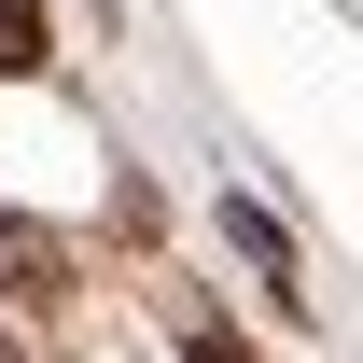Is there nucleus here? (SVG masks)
Masks as SVG:
<instances>
[{
  "mask_svg": "<svg viewBox=\"0 0 363 363\" xmlns=\"http://www.w3.org/2000/svg\"><path fill=\"white\" fill-rule=\"evenodd\" d=\"M56 294H70V252L43 224H0V308H56Z\"/></svg>",
  "mask_w": 363,
  "mask_h": 363,
  "instance_id": "nucleus-1",
  "label": "nucleus"
},
{
  "mask_svg": "<svg viewBox=\"0 0 363 363\" xmlns=\"http://www.w3.org/2000/svg\"><path fill=\"white\" fill-rule=\"evenodd\" d=\"M43 43H56L43 0H0V70H43Z\"/></svg>",
  "mask_w": 363,
  "mask_h": 363,
  "instance_id": "nucleus-2",
  "label": "nucleus"
},
{
  "mask_svg": "<svg viewBox=\"0 0 363 363\" xmlns=\"http://www.w3.org/2000/svg\"><path fill=\"white\" fill-rule=\"evenodd\" d=\"M196 363H252V350H238V335H196Z\"/></svg>",
  "mask_w": 363,
  "mask_h": 363,
  "instance_id": "nucleus-3",
  "label": "nucleus"
},
{
  "mask_svg": "<svg viewBox=\"0 0 363 363\" xmlns=\"http://www.w3.org/2000/svg\"><path fill=\"white\" fill-rule=\"evenodd\" d=\"M0 363H28V350H0Z\"/></svg>",
  "mask_w": 363,
  "mask_h": 363,
  "instance_id": "nucleus-4",
  "label": "nucleus"
}]
</instances>
